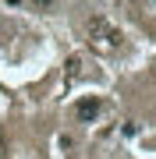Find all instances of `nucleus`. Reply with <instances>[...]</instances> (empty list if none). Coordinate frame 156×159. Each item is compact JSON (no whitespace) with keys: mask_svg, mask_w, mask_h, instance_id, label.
Returning <instances> with one entry per match:
<instances>
[{"mask_svg":"<svg viewBox=\"0 0 156 159\" xmlns=\"http://www.w3.org/2000/svg\"><path fill=\"white\" fill-rule=\"evenodd\" d=\"M121 43H124L121 29H114L103 14H92V18H89V46H92V50L114 53V50H121Z\"/></svg>","mask_w":156,"mask_h":159,"instance_id":"f257e3e1","label":"nucleus"},{"mask_svg":"<svg viewBox=\"0 0 156 159\" xmlns=\"http://www.w3.org/2000/svg\"><path fill=\"white\" fill-rule=\"evenodd\" d=\"M75 117L82 120V124H92V120L99 117V99H96V96H85V99L75 106Z\"/></svg>","mask_w":156,"mask_h":159,"instance_id":"f03ea898","label":"nucleus"},{"mask_svg":"<svg viewBox=\"0 0 156 159\" xmlns=\"http://www.w3.org/2000/svg\"><path fill=\"white\" fill-rule=\"evenodd\" d=\"M29 4L35 7V11H53V7H57V0H29Z\"/></svg>","mask_w":156,"mask_h":159,"instance_id":"7ed1b4c3","label":"nucleus"}]
</instances>
